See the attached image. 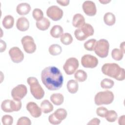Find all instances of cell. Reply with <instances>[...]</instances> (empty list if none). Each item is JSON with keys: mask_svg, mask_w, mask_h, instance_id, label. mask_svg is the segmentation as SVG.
I'll return each instance as SVG.
<instances>
[{"mask_svg": "<svg viewBox=\"0 0 125 125\" xmlns=\"http://www.w3.org/2000/svg\"><path fill=\"white\" fill-rule=\"evenodd\" d=\"M41 108L42 112L46 114L52 111L54 107L52 104L48 100H44L41 104Z\"/></svg>", "mask_w": 125, "mask_h": 125, "instance_id": "23", "label": "cell"}, {"mask_svg": "<svg viewBox=\"0 0 125 125\" xmlns=\"http://www.w3.org/2000/svg\"><path fill=\"white\" fill-rule=\"evenodd\" d=\"M125 121V116L122 115L120 116L118 119V123L120 125H124Z\"/></svg>", "mask_w": 125, "mask_h": 125, "instance_id": "42", "label": "cell"}, {"mask_svg": "<svg viewBox=\"0 0 125 125\" xmlns=\"http://www.w3.org/2000/svg\"><path fill=\"white\" fill-rule=\"evenodd\" d=\"M110 1H111V0H99V1H100L101 3L103 4H107V3H109V2H110Z\"/></svg>", "mask_w": 125, "mask_h": 125, "instance_id": "44", "label": "cell"}, {"mask_svg": "<svg viewBox=\"0 0 125 125\" xmlns=\"http://www.w3.org/2000/svg\"><path fill=\"white\" fill-rule=\"evenodd\" d=\"M85 23V19L81 14L77 13L74 15L72 19V25L74 27L79 28Z\"/></svg>", "mask_w": 125, "mask_h": 125, "instance_id": "18", "label": "cell"}, {"mask_svg": "<svg viewBox=\"0 0 125 125\" xmlns=\"http://www.w3.org/2000/svg\"><path fill=\"white\" fill-rule=\"evenodd\" d=\"M9 55L11 60L14 63H20L24 59V54L21 50L17 46L11 48L9 51Z\"/></svg>", "mask_w": 125, "mask_h": 125, "instance_id": "13", "label": "cell"}, {"mask_svg": "<svg viewBox=\"0 0 125 125\" xmlns=\"http://www.w3.org/2000/svg\"><path fill=\"white\" fill-rule=\"evenodd\" d=\"M124 53L122 50L118 48H114L112 50L111 56L116 61L121 60L124 56Z\"/></svg>", "mask_w": 125, "mask_h": 125, "instance_id": "31", "label": "cell"}, {"mask_svg": "<svg viewBox=\"0 0 125 125\" xmlns=\"http://www.w3.org/2000/svg\"><path fill=\"white\" fill-rule=\"evenodd\" d=\"M61 42L64 45L70 44L73 42V38L71 35L68 33L62 34L61 36Z\"/></svg>", "mask_w": 125, "mask_h": 125, "instance_id": "29", "label": "cell"}, {"mask_svg": "<svg viewBox=\"0 0 125 125\" xmlns=\"http://www.w3.org/2000/svg\"><path fill=\"white\" fill-rule=\"evenodd\" d=\"M100 124V120L98 118H95L91 120L88 123L87 125H99Z\"/></svg>", "mask_w": 125, "mask_h": 125, "instance_id": "39", "label": "cell"}, {"mask_svg": "<svg viewBox=\"0 0 125 125\" xmlns=\"http://www.w3.org/2000/svg\"><path fill=\"white\" fill-rule=\"evenodd\" d=\"M31 122L30 120L26 117H21L17 122V125H30Z\"/></svg>", "mask_w": 125, "mask_h": 125, "instance_id": "36", "label": "cell"}, {"mask_svg": "<svg viewBox=\"0 0 125 125\" xmlns=\"http://www.w3.org/2000/svg\"><path fill=\"white\" fill-rule=\"evenodd\" d=\"M27 82L30 85V92L33 97L37 99H42L44 95V91L39 83L37 78L30 77L27 78Z\"/></svg>", "mask_w": 125, "mask_h": 125, "instance_id": "3", "label": "cell"}, {"mask_svg": "<svg viewBox=\"0 0 125 125\" xmlns=\"http://www.w3.org/2000/svg\"><path fill=\"white\" fill-rule=\"evenodd\" d=\"M118 115L116 112L114 110H107L105 116V118L109 122H114L117 119Z\"/></svg>", "mask_w": 125, "mask_h": 125, "instance_id": "30", "label": "cell"}, {"mask_svg": "<svg viewBox=\"0 0 125 125\" xmlns=\"http://www.w3.org/2000/svg\"><path fill=\"white\" fill-rule=\"evenodd\" d=\"M32 16L37 21L43 18V13L42 10L39 8H35L32 12Z\"/></svg>", "mask_w": 125, "mask_h": 125, "instance_id": "34", "label": "cell"}, {"mask_svg": "<svg viewBox=\"0 0 125 125\" xmlns=\"http://www.w3.org/2000/svg\"><path fill=\"white\" fill-rule=\"evenodd\" d=\"M94 33V30L92 26L89 23H85L75 30L74 35L78 40L82 41L85 40L88 37L92 36Z\"/></svg>", "mask_w": 125, "mask_h": 125, "instance_id": "4", "label": "cell"}, {"mask_svg": "<svg viewBox=\"0 0 125 125\" xmlns=\"http://www.w3.org/2000/svg\"><path fill=\"white\" fill-rule=\"evenodd\" d=\"M50 99L52 103L56 105L62 104L64 101V97L61 93H54L51 95Z\"/></svg>", "mask_w": 125, "mask_h": 125, "instance_id": "21", "label": "cell"}, {"mask_svg": "<svg viewBox=\"0 0 125 125\" xmlns=\"http://www.w3.org/2000/svg\"><path fill=\"white\" fill-rule=\"evenodd\" d=\"M114 99L113 92L109 90L100 91L96 94L94 98L95 104L100 105L111 104Z\"/></svg>", "mask_w": 125, "mask_h": 125, "instance_id": "5", "label": "cell"}, {"mask_svg": "<svg viewBox=\"0 0 125 125\" xmlns=\"http://www.w3.org/2000/svg\"><path fill=\"white\" fill-rule=\"evenodd\" d=\"M75 79L79 82H83L85 81L87 77V73L83 70L79 69L77 70L74 74Z\"/></svg>", "mask_w": 125, "mask_h": 125, "instance_id": "28", "label": "cell"}, {"mask_svg": "<svg viewBox=\"0 0 125 125\" xmlns=\"http://www.w3.org/2000/svg\"><path fill=\"white\" fill-rule=\"evenodd\" d=\"M1 121L4 125H11L13 123V118L11 115H5L2 116Z\"/></svg>", "mask_w": 125, "mask_h": 125, "instance_id": "35", "label": "cell"}, {"mask_svg": "<svg viewBox=\"0 0 125 125\" xmlns=\"http://www.w3.org/2000/svg\"><path fill=\"white\" fill-rule=\"evenodd\" d=\"M63 11L56 5L49 6L46 10L47 16L54 21L61 20L63 16Z\"/></svg>", "mask_w": 125, "mask_h": 125, "instance_id": "11", "label": "cell"}, {"mask_svg": "<svg viewBox=\"0 0 125 125\" xmlns=\"http://www.w3.org/2000/svg\"><path fill=\"white\" fill-rule=\"evenodd\" d=\"M6 47V44L5 42L2 40H0V52L5 51Z\"/></svg>", "mask_w": 125, "mask_h": 125, "instance_id": "41", "label": "cell"}, {"mask_svg": "<svg viewBox=\"0 0 125 125\" xmlns=\"http://www.w3.org/2000/svg\"><path fill=\"white\" fill-rule=\"evenodd\" d=\"M102 71L104 75L118 81H123L125 78V69L115 63L104 64L102 67Z\"/></svg>", "mask_w": 125, "mask_h": 125, "instance_id": "2", "label": "cell"}, {"mask_svg": "<svg viewBox=\"0 0 125 125\" xmlns=\"http://www.w3.org/2000/svg\"><path fill=\"white\" fill-rule=\"evenodd\" d=\"M125 42H122L121 44H120V50H122L123 51V52L124 53H125Z\"/></svg>", "mask_w": 125, "mask_h": 125, "instance_id": "43", "label": "cell"}, {"mask_svg": "<svg viewBox=\"0 0 125 125\" xmlns=\"http://www.w3.org/2000/svg\"><path fill=\"white\" fill-rule=\"evenodd\" d=\"M63 29L62 27L59 25H54L50 31L51 36L55 38L60 37L63 34Z\"/></svg>", "mask_w": 125, "mask_h": 125, "instance_id": "20", "label": "cell"}, {"mask_svg": "<svg viewBox=\"0 0 125 125\" xmlns=\"http://www.w3.org/2000/svg\"><path fill=\"white\" fill-rule=\"evenodd\" d=\"M16 27L21 31H25L29 27V22L27 18L24 17L19 18L16 22Z\"/></svg>", "mask_w": 125, "mask_h": 125, "instance_id": "16", "label": "cell"}, {"mask_svg": "<svg viewBox=\"0 0 125 125\" xmlns=\"http://www.w3.org/2000/svg\"><path fill=\"white\" fill-rule=\"evenodd\" d=\"M48 51L51 55L57 56L62 53V47L58 44H53L49 46Z\"/></svg>", "mask_w": 125, "mask_h": 125, "instance_id": "27", "label": "cell"}, {"mask_svg": "<svg viewBox=\"0 0 125 125\" xmlns=\"http://www.w3.org/2000/svg\"><path fill=\"white\" fill-rule=\"evenodd\" d=\"M31 10V6L29 4L22 2L19 4L16 8V11L20 15H25L29 13Z\"/></svg>", "mask_w": 125, "mask_h": 125, "instance_id": "17", "label": "cell"}, {"mask_svg": "<svg viewBox=\"0 0 125 125\" xmlns=\"http://www.w3.org/2000/svg\"><path fill=\"white\" fill-rule=\"evenodd\" d=\"M53 114L55 117L60 122H62V120L65 119L67 115L66 110L65 109L62 108L57 109Z\"/></svg>", "mask_w": 125, "mask_h": 125, "instance_id": "26", "label": "cell"}, {"mask_svg": "<svg viewBox=\"0 0 125 125\" xmlns=\"http://www.w3.org/2000/svg\"><path fill=\"white\" fill-rule=\"evenodd\" d=\"M107 110H108L106 108L103 106H101L97 108L96 113L98 116L103 118H104Z\"/></svg>", "mask_w": 125, "mask_h": 125, "instance_id": "37", "label": "cell"}, {"mask_svg": "<svg viewBox=\"0 0 125 125\" xmlns=\"http://www.w3.org/2000/svg\"><path fill=\"white\" fill-rule=\"evenodd\" d=\"M96 40L94 39H91L88 41L84 43V48L88 51H93L94 49L95 45L96 43Z\"/></svg>", "mask_w": 125, "mask_h": 125, "instance_id": "33", "label": "cell"}, {"mask_svg": "<svg viewBox=\"0 0 125 125\" xmlns=\"http://www.w3.org/2000/svg\"><path fill=\"white\" fill-rule=\"evenodd\" d=\"M81 63L85 68H93L97 66L98 60L94 56L90 54H85L81 58Z\"/></svg>", "mask_w": 125, "mask_h": 125, "instance_id": "12", "label": "cell"}, {"mask_svg": "<svg viewBox=\"0 0 125 125\" xmlns=\"http://www.w3.org/2000/svg\"><path fill=\"white\" fill-rule=\"evenodd\" d=\"M79 88V85L77 81L74 80H70L67 83V89L69 92L71 94L76 93Z\"/></svg>", "mask_w": 125, "mask_h": 125, "instance_id": "24", "label": "cell"}, {"mask_svg": "<svg viewBox=\"0 0 125 125\" xmlns=\"http://www.w3.org/2000/svg\"><path fill=\"white\" fill-rule=\"evenodd\" d=\"M21 107V101L5 100L1 104L2 110L5 112H12L18 111Z\"/></svg>", "mask_w": 125, "mask_h": 125, "instance_id": "7", "label": "cell"}, {"mask_svg": "<svg viewBox=\"0 0 125 125\" xmlns=\"http://www.w3.org/2000/svg\"><path fill=\"white\" fill-rule=\"evenodd\" d=\"M21 44L24 51L29 54H31L35 52L36 50V45L34 39L30 36H25L22 38L21 40Z\"/></svg>", "mask_w": 125, "mask_h": 125, "instance_id": "9", "label": "cell"}, {"mask_svg": "<svg viewBox=\"0 0 125 125\" xmlns=\"http://www.w3.org/2000/svg\"><path fill=\"white\" fill-rule=\"evenodd\" d=\"M42 83L49 90L60 89L63 84V78L60 70L56 67L50 66L44 68L41 73Z\"/></svg>", "mask_w": 125, "mask_h": 125, "instance_id": "1", "label": "cell"}, {"mask_svg": "<svg viewBox=\"0 0 125 125\" xmlns=\"http://www.w3.org/2000/svg\"><path fill=\"white\" fill-rule=\"evenodd\" d=\"M26 109L30 112V115L34 118H39L42 115V109L38 104L33 102H30L27 104Z\"/></svg>", "mask_w": 125, "mask_h": 125, "instance_id": "15", "label": "cell"}, {"mask_svg": "<svg viewBox=\"0 0 125 125\" xmlns=\"http://www.w3.org/2000/svg\"><path fill=\"white\" fill-rule=\"evenodd\" d=\"M48 121H49V123L52 125H59L61 123V122L58 120L55 117V116H54L53 113L49 116Z\"/></svg>", "mask_w": 125, "mask_h": 125, "instance_id": "38", "label": "cell"}, {"mask_svg": "<svg viewBox=\"0 0 125 125\" xmlns=\"http://www.w3.org/2000/svg\"><path fill=\"white\" fill-rule=\"evenodd\" d=\"M57 2L62 6H67L69 3V0H57Z\"/></svg>", "mask_w": 125, "mask_h": 125, "instance_id": "40", "label": "cell"}, {"mask_svg": "<svg viewBox=\"0 0 125 125\" xmlns=\"http://www.w3.org/2000/svg\"><path fill=\"white\" fill-rule=\"evenodd\" d=\"M109 49V43L105 39H100L96 42L94 47L95 53L99 57L104 58L108 56Z\"/></svg>", "mask_w": 125, "mask_h": 125, "instance_id": "6", "label": "cell"}, {"mask_svg": "<svg viewBox=\"0 0 125 125\" xmlns=\"http://www.w3.org/2000/svg\"><path fill=\"white\" fill-rule=\"evenodd\" d=\"M3 26L7 29H10L13 27L14 23V19L13 16L10 15H6L3 18L2 21Z\"/></svg>", "mask_w": 125, "mask_h": 125, "instance_id": "22", "label": "cell"}, {"mask_svg": "<svg viewBox=\"0 0 125 125\" xmlns=\"http://www.w3.org/2000/svg\"><path fill=\"white\" fill-rule=\"evenodd\" d=\"M36 25L38 29L40 30L44 31L47 30L49 27L50 22L48 19L43 18L41 20L37 21Z\"/></svg>", "mask_w": 125, "mask_h": 125, "instance_id": "19", "label": "cell"}, {"mask_svg": "<svg viewBox=\"0 0 125 125\" xmlns=\"http://www.w3.org/2000/svg\"><path fill=\"white\" fill-rule=\"evenodd\" d=\"M27 89L26 86L22 84H19L14 87L11 91V96L14 100L21 101L26 95Z\"/></svg>", "mask_w": 125, "mask_h": 125, "instance_id": "10", "label": "cell"}, {"mask_svg": "<svg viewBox=\"0 0 125 125\" xmlns=\"http://www.w3.org/2000/svg\"><path fill=\"white\" fill-rule=\"evenodd\" d=\"M83 9L84 13L89 16H94L97 12L95 3L91 0H86L83 4Z\"/></svg>", "mask_w": 125, "mask_h": 125, "instance_id": "14", "label": "cell"}, {"mask_svg": "<svg viewBox=\"0 0 125 125\" xmlns=\"http://www.w3.org/2000/svg\"><path fill=\"white\" fill-rule=\"evenodd\" d=\"M104 21L108 26L114 25L116 21V18L114 14L111 12L106 13L104 16Z\"/></svg>", "mask_w": 125, "mask_h": 125, "instance_id": "25", "label": "cell"}, {"mask_svg": "<svg viewBox=\"0 0 125 125\" xmlns=\"http://www.w3.org/2000/svg\"><path fill=\"white\" fill-rule=\"evenodd\" d=\"M101 86L104 89H110L114 85V82L113 80L105 78L103 79L101 82Z\"/></svg>", "mask_w": 125, "mask_h": 125, "instance_id": "32", "label": "cell"}, {"mask_svg": "<svg viewBox=\"0 0 125 125\" xmlns=\"http://www.w3.org/2000/svg\"><path fill=\"white\" fill-rule=\"evenodd\" d=\"M79 66L78 60L74 57L68 58L63 66V70L68 75L73 74L78 69Z\"/></svg>", "mask_w": 125, "mask_h": 125, "instance_id": "8", "label": "cell"}]
</instances>
